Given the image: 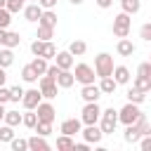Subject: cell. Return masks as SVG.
Listing matches in <instances>:
<instances>
[{
	"label": "cell",
	"mask_w": 151,
	"mask_h": 151,
	"mask_svg": "<svg viewBox=\"0 0 151 151\" xmlns=\"http://www.w3.org/2000/svg\"><path fill=\"white\" fill-rule=\"evenodd\" d=\"M80 97H83L85 101H97V99L101 97V92H99V87H97L94 83H90V85H83V90H80Z\"/></svg>",
	"instance_id": "cell-16"
},
{
	"label": "cell",
	"mask_w": 151,
	"mask_h": 151,
	"mask_svg": "<svg viewBox=\"0 0 151 151\" xmlns=\"http://www.w3.org/2000/svg\"><path fill=\"white\" fill-rule=\"evenodd\" d=\"M80 125H83V120L80 118H68V120H64L61 123V127H59V132L61 134H76V132H80Z\"/></svg>",
	"instance_id": "cell-11"
},
{
	"label": "cell",
	"mask_w": 151,
	"mask_h": 151,
	"mask_svg": "<svg viewBox=\"0 0 151 151\" xmlns=\"http://www.w3.org/2000/svg\"><path fill=\"white\" fill-rule=\"evenodd\" d=\"M5 35H7V28H0V45L5 42Z\"/></svg>",
	"instance_id": "cell-50"
},
{
	"label": "cell",
	"mask_w": 151,
	"mask_h": 151,
	"mask_svg": "<svg viewBox=\"0 0 151 151\" xmlns=\"http://www.w3.org/2000/svg\"><path fill=\"white\" fill-rule=\"evenodd\" d=\"M9 24H12V12L7 7H2L0 9V28H7Z\"/></svg>",
	"instance_id": "cell-37"
},
{
	"label": "cell",
	"mask_w": 151,
	"mask_h": 151,
	"mask_svg": "<svg viewBox=\"0 0 151 151\" xmlns=\"http://www.w3.org/2000/svg\"><path fill=\"white\" fill-rule=\"evenodd\" d=\"M21 97H24V87L21 85L9 87V101H21Z\"/></svg>",
	"instance_id": "cell-38"
},
{
	"label": "cell",
	"mask_w": 151,
	"mask_h": 151,
	"mask_svg": "<svg viewBox=\"0 0 151 151\" xmlns=\"http://www.w3.org/2000/svg\"><path fill=\"white\" fill-rule=\"evenodd\" d=\"M54 83H57V87H71V85L76 83L73 71H71V68H61V71H59V76L54 78Z\"/></svg>",
	"instance_id": "cell-13"
},
{
	"label": "cell",
	"mask_w": 151,
	"mask_h": 151,
	"mask_svg": "<svg viewBox=\"0 0 151 151\" xmlns=\"http://www.w3.org/2000/svg\"><path fill=\"white\" fill-rule=\"evenodd\" d=\"M21 123L26 125V127H35V123H38V116H35V111L33 109H26V113H21Z\"/></svg>",
	"instance_id": "cell-23"
},
{
	"label": "cell",
	"mask_w": 151,
	"mask_h": 151,
	"mask_svg": "<svg viewBox=\"0 0 151 151\" xmlns=\"http://www.w3.org/2000/svg\"><path fill=\"white\" fill-rule=\"evenodd\" d=\"M116 52H118L120 57H132V54H134V45H132V40L120 38V40H118V45H116Z\"/></svg>",
	"instance_id": "cell-17"
},
{
	"label": "cell",
	"mask_w": 151,
	"mask_h": 151,
	"mask_svg": "<svg viewBox=\"0 0 151 151\" xmlns=\"http://www.w3.org/2000/svg\"><path fill=\"white\" fill-rule=\"evenodd\" d=\"M125 97H127V101H132V104H142V101L146 99V92H142V90H137V87L132 85V87L127 90Z\"/></svg>",
	"instance_id": "cell-21"
},
{
	"label": "cell",
	"mask_w": 151,
	"mask_h": 151,
	"mask_svg": "<svg viewBox=\"0 0 151 151\" xmlns=\"http://www.w3.org/2000/svg\"><path fill=\"white\" fill-rule=\"evenodd\" d=\"M33 111H35L38 120H45V123H54V118H57V109H54L50 101H42V99H40V104H38Z\"/></svg>",
	"instance_id": "cell-8"
},
{
	"label": "cell",
	"mask_w": 151,
	"mask_h": 151,
	"mask_svg": "<svg viewBox=\"0 0 151 151\" xmlns=\"http://www.w3.org/2000/svg\"><path fill=\"white\" fill-rule=\"evenodd\" d=\"M5 80H7V73H5V68L0 66V85H5Z\"/></svg>",
	"instance_id": "cell-49"
},
{
	"label": "cell",
	"mask_w": 151,
	"mask_h": 151,
	"mask_svg": "<svg viewBox=\"0 0 151 151\" xmlns=\"http://www.w3.org/2000/svg\"><path fill=\"white\" fill-rule=\"evenodd\" d=\"M5 125H12V127H17L19 123H21V113L19 111H5Z\"/></svg>",
	"instance_id": "cell-26"
},
{
	"label": "cell",
	"mask_w": 151,
	"mask_h": 151,
	"mask_svg": "<svg viewBox=\"0 0 151 151\" xmlns=\"http://www.w3.org/2000/svg\"><path fill=\"white\" fill-rule=\"evenodd\" d=\"M2 7H5V0H0V9H2Z\"/></svg>",
	"instance_id": "cell-53"
},
{
	"label": "cell",
	"mask_w": 151,
	"mask_h": 151,
	"mask_svg": "<svg viewBox=\"0 0 151 151\" xmlns=\"http://www.w3.org/2000/svg\"><path fill=\"white\" fill-rule=\"evenodd\" d=\"M139 35H142V40H146V42H149V40H151V24H144V26H142V31H139Z\"/></svg>",
	"instance_id": "cell-41"
},
{
	"label": "cell",
	"mask_w": 151,
	"mask_h": 151,
	"mask_svg": "<svg viewBox=\"0 0 151 151\" xmlns=\"http://www.w3.org/2000/svg\"><path fill=\"white\" fill-rule=\"evenodd\" d=\"M14 137V127L12 125H0V142H9Z\"/></svg>",
	"instance_id": "cell-36"
},
{
	"label": "cell",
	"mask_w": 151,
	"mask_h": 151,
	"mask_svg": "<svg viewBox=\"0 0 151 151\" xmlns=\"http://www.w3.org/2000/svg\"><path fill=\"white\" fill-rule=\"evenodd\" d=\"M24 17H26V21H38L40 19V14H42V7L38 5V2H31V5H24Z\"/></svg>",
	"instance_id": "cell-14"
},
{
	"label": "cell",
	"mask_w": 151,
	"mask_h": 151,
	"mask_svg": "<svg viewBox=\"0 0 151 151\" xmlns=\"http://www.w3.org/2000/svg\"><path fill=\"white\" fill-rule=\"evenodd\" d=\"M101 125H99V130L104 132V134H113L116 132V125H118V111L116 109H106V111H101Z\"/></svg>",
	"instance_id": "cell-3"
},
{
	"label": "cell",
	"mask_w": 151,
	"mask_h": 151,
	"mask_svg": "<svg viewBox=\"0 0 151 151\" xmlns=\"http://www.w3.org/2000/svg\"><path fill=\"white\" fill-rule=\"evenodd\" d=\"M21 78H24V80H26V83H35V80H38V78H40V76H38V73H35V68H33V66H31V64H26V66H24V68H21Z\"/></svg>",
	"instance_id": "cell-24"
},
{
	"label": "cell",
	"mask_w": 151,
	"mask_h": 151,
	"mask_svg": "<svg viewBox=\"0 0 151 151\" xmlns=\"http://www.w3.org/2000/svg\"><path fill=\"white\" fill-rule=\"evenodd\" d=\"M111 71H113V57L106 54V52L97 54L94 57V73L99 78H106V76H111Z\"/></svg>",
	"instance_id": "cell-2"
},
{
	"label": "cell",
	"mask_w": 151,
	"mask_h": 151,
	"mask_svg": "<svg viewBox=\"0 0 151 151\" xmlns=\"http://www.w3.org/2000/svg\"><path fill=\"white\" fill-rule=\"evenodd\" d=\"M139 139H142V149L149 151V149H151V134H142Z\"/></svg>",
	"instance_id": "cell-46"
},
{
	"label": "cell",
	"mask_w": 151,
	"mask_h": 151,
	"mask_svg": "<svg viewBox=\"0 0 151 151\" xmlns=\"http://www.w3.org/2000/svg\"><path fill=\"white\" fill-rule=\"evenodd\" d=\"M24 5H26V0H5V7H7L12 14L21 12V9H24Z\"/></svg>",
	"instance_id": "cell-35"
},
{
	"label": "cell",
	"mask_w": 151,
	"mask_h": 151,
	"mask_svg": "<svg viewBox=\"0 0 151 151\" xmlns=\"http://www.w3.org/2000/svg\"><path fill=\"white\" fill-rule=\"evenodd\" d=\"M42 47H45V40H33V42H31V52H33L35 57L42 54Z\"/></svg>",
	"instance_id": "cell-40"
},
{
	"label": "cell",
	"mask_w": 151,
	"mask_h": 151,
	"mask_svg": "<svg viewBox=\"0 0 151 151\" xmlns=\"http://www.w3.org/2000/svg\"><path fill=\"white\" fill-rule=\"evenodd\" d=\"M38 90H40L42 99H54L57 97V83H54V78H50V76L42 73L38 78Z\"/></svg>",
	"instance_id": "cell-5"
},
{
	"label": "cell",
	"mask_w": 151,
	"mask_h": 151,
	"mask_svg": "<svg viewBox=\"0 0 151 151\" xmlns=\"http://www.w3.org/2000/svg\"><path fill=\"white\" fill-rule=\"evenodd\" d=\"M38 5H40L42 9H54V7H57V0H38Z\"/></svg>",
	"instance_id": "cell-45"
},
{
	"label": "cell",
	"mask_w": 151,
	"mask_h": 151,
	"mask_svg": "<svg viewBox=\"0 0 151 151\" xmlns=\"http://www.w3.org/2000/svg\"><path fill=\"white\" fill-rule=\"evenodd\" d=\"M83 132V137H85V142L87 144H99L101 142V137H104V132L97 127V123H92V125H87L85 130H80Z\"/></svg>",
	"instance_id": "cell-10"
},
{
	"label": "cell",
	"mask_w": 151,
	"mask_h": 151,
	"mask_svg": "<svg viewBox=\"0 0 151 151\" xmlns=\"http://www.w3.org/2000/svg\"><path fill=\"white\" fill-rule=\"evenodd\" d=\"M68 2H71V5H83L85 0H68Z\"/></svg>",
	"instance_id": "cell-51"
},
{
	"label": "cell",
	"mask_w": 151,
	"mask_h": 151,
	"mask_svg": "<svg viewBox=\"0 0 151 151\" xmlns=\"http://www.w3.org/2000/svg\"><path fill=\"white\" fill-rule=\"evenodd\" d=\"M28 142V149H33V151H47L50 149V144L45 142V137H40V134H33L31 139H26Z\"/></svg>",
	"instance_id": "cell-19"
},
{
	"label": "cell",
	"mask_w": 151,
	"mask_h": 151,
	"mask_svg": "<svg viewBox=\"0 0 151 151\" xmlns=\"http://www.w3.org/2000/svg\"><path fill=\"white\" fill-rule=\"evenodd\" d=\"M73 151H87V142H83V144H73Z\"/></svg>",
	"instance_id": "cell-48"
},
{
	"label": "cell",
	"mask_w": 151,
	"mask_h": 151,
	"mask_svg": "<svg viewBox=\"0 0 151 151\" xmlns=\"http://www.w3.org/2000/svg\"><path fill=\"white\" fill-rule=\"evenodd\" d=\"M19 42H21V38H19V33H14V31H7V35H5V42H2V45L12 50V47H17Z\"/></svg>",
	"instance_id": "cell-30"
},
{
	"label": "cell",
	"mask_w": 151,
	"mask_h": 151,
	"mask_svg": "<svg viewBox=\"0 0 151 151\" xmlns=\"http://www.w3.org/2000/svg\"><path fill=\"white\" fill-rule=\"evenodd\" d=\"M99 116H101V109H99V104H97V101H87V104L83 106V111H80V120H83L85 125L97 123V120H99Z\"/></svg>",
	"instance_id": "cell-6"
},
{
	"label": "cell",
	"mask_w": 151,
	"mask_h": 151,
	"mask_svg": "<svg viewBox=\"0 0 151 151\" xmlns=\"http://www.w3.org/2000/svg\"><path fill=\"white\" fill-rule=\"evenodd\" d=\"M73 144H76V142H73L71 134H59V137H57V149H64V151H66V149H73Z\"/></svg>",
	"instance_id": "cell-28"
},
{
	"label": "cell",
	"mask_w": 151,
	"mask_h": 151,
	"mask_svg": "<svg viewBox=\"0 0 151 151\" xmlns=\"http://www.w3.org/2000/svg\"><path fill=\"white\" fill-rule=\"evenodd\" d=\"M120 7H123V12H125V14H130V17H132V14H137V12H139L142 2H139V0H120Z\"/></svg>",
	"instance_id": "cell-22"
},
{
	"label": "cell",
	"mask_w": 151,
	"mask_h": 151,
	"mask_svg": "<svg viewBox=\"0 0 151 151\" xmlns=\"http://www.w3.org/2000/svg\"><path fill=\"white\" fill-rule=\"evenodd\" d=\"M9 101V90L5 85H0V104H7Z\"/></svg>",
	"instance_id": "cell-44"
},
{
	"label": "cell",
	"mask_w": 151,
	"mask_h": 151,
	"mask_svg": "<svg viewBox=\"0 0 151 151\" xmlns=\"http://www.w3.org/2000/svg\"><path fill=\"white\" fill-rule=\"evenodd\" d=\"M52 59H54V64H57L59 68H73V61H76L68 50H66V52H57Z\"/></svg>",
	"instance_id": "cell-12"
},
{
	"label": "cell",
	"mask_w": 151,
	"mask_h": 151,
	"mask_svg": "<svg viewBox=\"0 0 151 151\" xmlns=\"http://www.w3.org/2000/svg\"><path fill=\"white\" fill-rule=\"evenodd\" d=\"M33 130H35V134H40V137H47V134L52 132V123H45V120H38Z\"/></svg>",
	"instance_id": "cell-31"
},
{
	"label": "cell",
	"mask_w": 151,
	"mask_h": 151,
	"mask_svg": "<svg viewBox=\"0 0 151 151\" xmlns=\"http://www.w3.org/2000/svg\"><path fill=\"white\" fill-rule=\"evenodd\" d=\"M12 61H14V54H12V50H9V47L0 50V66H2V68H7V66H12Z\"/></svg>",
	"instance_id": "cell-29"
},
{
	"label": "cell",
	"mask_w": 151,
	"mask_h": 151,
	"mask_svg": "<svg viewBox=\"0 0 151 151\" xmlns=\"http://www.w3.org/2000/svg\"><path fill=\"white\" fill-rule=\"evenodd\" d=\"M9 144H12V151H26V149H28V142H26V139H17V137H12Z\"/></svg>",
	"instance_id": "cell-39"
},
{
	"label": "cell",
	"mask_w": 151,
	"mask_h": 151,
	"mask_svg": "<svg viewBox=\"0 0 151 151\" xmlns=\"http://www.w3.org/2000/svg\"><path fill=\"white\" fill-rule=\"evenodd\" d=\"M31 66L35 68V73H38V76H42V73L47 71V59H42V57H35V59L31 61Z\"/></svg>",
	"instance_id": "cell-34"
},
{
	"label": "cell",
	"mask_w": 151,
	"mask_h": 151,
	"mask_svg": "<svg viewBox=\"0 0 151 151\" xmlns=\"http://www.w3.org/2000/svg\"><path fill=\"white\" fill-rule=\"evenodd\" d=\"M52 35H54V28L38 24V40H52Z\"/></svg>",
	"instance_id": "cell-32"
},
{
	"label": "cell",
	"mask_w": 151,
	"mask_h": 151,
	"mask_svg": "<svg viewBox=\"0 0 151 151\" xmlns=\"http://www.w3.org/2000/svg\"><path fill=\"white\" fill-rule=\"evenodd\" d=\"M139 104H132V101H127L120 111H118V123H123V125H130V123H134L137 118H139Z\"/></svg>",
	"instance_id": "cell-4"
},
{
	"label": "cell",
	"mask_w": 151,
	"mask_h": 151,
	"mask_svg": "<svg viewBox=\"0 0 151 151\" xmlns=\"http://www.w3.org/2000/svg\"><path fill=\"white\" fill-rule=\"evenodd\" d=\"M97 87H99V92H101V94H113V92H116V87H118V83H116L111 76H106V78H101V83H99Z\"/></svg>",
	"instance_id": "cell-18"
},
{
	"label": "cell",
	"mask_w": 151,
	"mask_h": 151,
	"mask_svg": "<svg viewBox=\"0 0 151 151\" xmlns=\"http://www.w3.org/2000/svg\"><path fill=\"white\" fill-rule=\"evenodd\" d=\"M85 50H87V45H85L83 40H73V42L68 45V52H71L73 57H80V54H85Z\"/></svg>",
	"instance_id": "cell-27"
},
{
	"label": "cell",
	"mask_w": 151,
	"mask_h": 151,
	"mask_svg": "<svg viewBox=\"0 0 151 151\" xmlns=\"http://www.w3.org/2000/svg\"><path fill=\"white\" fill-rule=\"evenodd\" d=\"M111 78H113L118 85H125V83H130V68H127V66H113Z\"/></svg>",
	"instance_id": "cell-15"
},
{
	"label": "cell",
	"mask_w": 151,
	"mask_h": 151,
	"mask_svg": "<svg viewBox=\"0 0 151 151\" xmlns=\"http://www.w3.org/2000/svg\"><path fill=\"white\" fill-rule=\"evenodd\" d=\"M73 78H76L78 83H83V85H90V83H94L97 73H94V68H92V66H87V64H76Z\"/></svg>",
	"instance_id": "cell-7"
},
{
	"label": "cell",
	"mask_w": 151,
	"mask_h": 151,
	"mask_svg": "<svg viewBox=\"0 0 151 151\" xmlns=\"http://www.w3.org/2000/svg\"><path fill=\"white\" fill-rule=\"evenodd\" d=\"M54 54H57V47H54V42H52V40H45V47H42V54H40V57L50 61Z\"/></svg>",
	"instance_id": "cell-33"
},
{
	"label": "cell",
	"mask_w": 151,
	"mask_h": 151,
	"mask_svg": "<svg viewBox=\"0 0 151 151\" xmlns=\"http://www.w3.org/2000/svg\"><path fill=\"white\" fill-rule=\"evenodd\" d=\"M2 116H5V104H0V120H2Z\"/></svg>",
	"instance_id": "cell-52"
},
{
	"label": "cell",
	"mask_w": 151,
	"mask_h": 151,
	"mask_svg": "<svg viewBox=\"0 0 151 151\" xmlns=\"http://www.w3.org/2000/svg\"><path fill=\"white\" fill-rule=\"evenodd\" d=\"M40 99H42V94H40V90H24V97H21V104H24V109H35V106L40 104Z\"/></svg>",
	"instance_id": "cell-9"
},
{
	"label": "cell",
	"mask_w": 151,
	"mask_h": 151,
	"mask_svg": "<svg viewBox=\"0 0 151 151\" xmlns=\"http://www.w3.org/2000/svg\"><path fill=\"white\" fill-rule=\"evenodd\" d=\"M137 76H151V64H149V61L139 64V68H137Z\"/></svg>",
	"instance_id": "cell-42"
},
{
	"label": "cell",
	"mask_w": 151,
	"mask_h": 151,
	"mask_svg": "<svg viewBox=\"0 0 151 151\" xmlns=\"http://www.w3.org/2000/svg\"><path fill=\"white\" fill-rule=\"evenodd\" d=\"M28 2H38V0H28Z\"/></svg>",
	"instance_id": "cell-54"
},
{
	"label": "cell",
	"mask_w": 151,
	"mask_h": 151,
	"mask_svg": "<svg viewBox=\"0 0 151 151\" xmlns=\"http://www.w3.org/2000/svg\"><path fill=\"white\" fill-rule=\"evenodd\" d=\"M97 5H99L101 9H106V7H111V5H113V0H97Z\"/></svg>",
	"instance_id": "cell-47"
},
{
	"label": "cell",
	"mask_w": 151,
	"mask_h": 151,
	"mask_svg": "<svg viewBox=\"0 0 151 151\" xmlns=\"http://www.w3.org/2000/svg\"><path fill=\"white\" fill-rule=\"evenodd\" d=\"M59 71H61V68H59L57 64H54V66H50V64H47V71H45V76H50V78H57V76H59Z\"/></svg>",
	"instance_id": "cell-43"
},
{
	"label": "cell",
	"mask_w": 151,
	"mask_h": 151,
	"mask_svg": "<svg viewBox=\"0 0 151 151\" xmlns=\"http://www.w3.org/2000/svg\"><path fill=\"white\" fill-rule=\"evenodd\" d=\"M130 26H132V17H130V14L120 12V14L113 17V35H116V38H127Z\"/></svg>",
	"instance_id": "cell-1"
},
{
	"label": "cell",
	"mask_w": 151,
	"mask_h": 151,
	"mask_svg": "<svg viewBox=\"0 0 151 151\" xmlns=\"http://www.w3.org/2000/svg\"><path fill=\"white\" fill-rule=\"evenodd\" d=\"M38 24H42V26H50V28H54V26H57V14H54L52 9H42V14H40Z\"/></svg>",
	"instance_id": "cell-20"
},
{
	"label": "cell",
	"mask_w": 151,
	"mask_h": 151,
	"mask_svg": "<svg viewBox=\"0 0 151 151\" xmlns=\"http://www.w3.org/2000/svg\"><path fill=\"white\" fill-rule=\"evenodd\" d=\"M134 87L142 90V92H149L151 90V76H137L134 78Z\"/></svg>",
	"instance_id": "cell-25"
}]
</instances>
